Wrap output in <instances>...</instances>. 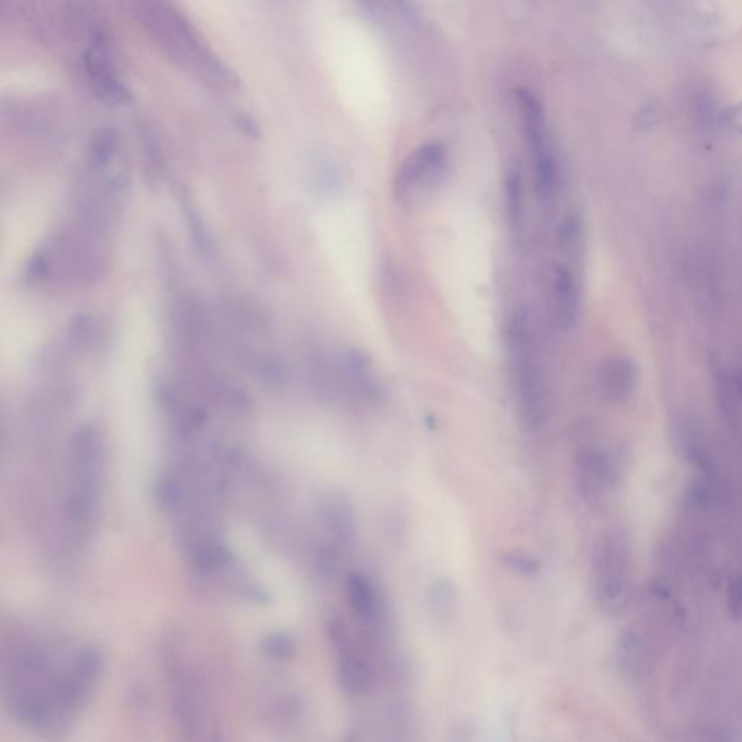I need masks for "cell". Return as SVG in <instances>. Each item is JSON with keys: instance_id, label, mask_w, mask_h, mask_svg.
Wrapping results in <instances>:
<instances>
[{"instance_id": "obj_1", "label": "cell", "mask_w": 742, "mask_h": 742, "mask_svg": "<svg viewBox=\"0 0 742 742\" xmlns=\"http://www.w3.org/2000/svg\"><path fill=\"white\" fill-rule=\"evenodd\" d=\"M102 666V653L93 645L24 637L3 661L6 709L31 731H63L89 702Z\"/></svg>"}, {"instance_id": "obj_2", "label": "cell", "mask_w": 742, "mask_h": 742, "mask_svg": "<svg viewBox=\"0 0 742 742\" xmlns=\"http://www.w3.org/2000/svg\"><path fill=\"white\" fill-rule=\"evenodd\" d=\"M63 515L69 535L77 545L86 544L98 524L105 483L106 443L102 429L83 424L69 445Z\"/></svg>"}, {"instance_id": "obj_3", "label": "cell", "mask_w": 742, "mask_h": 742, "mask_svg": "<svg viewBox=\"0 0 742 742\" xmlns=\"http://www.w3.org/2000/svg\"><path fill=\"white\" fill-rule=\"evenodd\" d=\"M105 238L76 224L58 229L28 258L24 269L27 286H92L108 270Z\"/></svg>"}, {"instance_id": "obj_4", "label": "cell", "mask_w": 742, "mask_h": 742, "mask_svg": "<svg viewBox=\"0 0 742 742\" xmlns=\"http://www.w3.org/2000/svg\"><path fill=\"white\" fill-rule=\"evenodd\" d=\"M134 14L157 47L196 79L216 87H229L235 82L234 74L169 2L134 0Z\"/></svg>"}, {"instance_id": "obj_5", "label": "cell", "mask_w": 742, "mask_h": 742, "mask_svg": "<svg viewBox=\"0 0 742 742\" xmlns=\"http://www.w3.org/2000/svg\"><path fill=\"white\" fill-rule=\"evenodd\" d=\"M161 666L169 689L170 709L187 738H212L219 731L218 718L208 692V683L179 638L164 640Z\"/></svg>"}, {"instance_id": "obj_6", "label": "cell", "mask_w": 742, "mask_h": 742, "mask_svg": "<svg viewBox=\"0 0 742 742\" xmlns=\"http://www.w3.org/2000/svg\"><path fill=\"white\" fill-rule=\"evenodd\" d=\"M506 347L525 421L531 428H541L547 421V396L537 363L534 331L527 309H518L509 319Z\"/></svg>"}, {"instance_id": "obj_7", "label": "cell", "mask_w": 742, "mask_h": 742, "mask_svg": "<svg viewBox=\"0 0 742 742\" xmlns=\"http://www.w3.org/2000/svg\"><path fill=\"white\" fill-rule=\"evenodd\" d=\"M592 585L596 603L606 614H616L624 608L631 587V551L621 529H605L596 538Z\"/></svg>"}, {"instance_id": "obj_8", "label": "cell", "mask_w": 742, "mask_h": 742, "mask_svg": "<svg viewBox=\"0 0 742 742\" xmlns=\"http://www.w3.org/2000/svg\"><path fill=\"white\" fill-rule=\"evenodd\" d=\"M616 461L608 451L595 445H583L574 454V480L580 498L589 508L598 509L606 492L618 479Z\"/></svg>"}, {"instance_id": "obj_9", "label": "cell", "mask_w": 742, "mask_h": 742, "mask_svg": "<svg viewBox=\"0 0 742 742\" xmlns=\"http://www.w3.org/2000/svg\"><path fill=\"white\" fill-rule=\"evenodd\" d=\"M329 645L337 660V677L341 687L350 695H366L376 682L373 666L351 641L350 632L340 619H329L327 624Z\"/></svg>"}, {"instance_id": "obj_10", "label": "cell", "mask_w": 742, "mask_h": 742, "mask_svg": "<svg viewBox=\"0 0 742 742\" xmlns=\"http://www.w3.org/2000/svg\"><path fill=\"white\" fill-rule=\"evenodd\" d=\"M444 163L445 147L440 141H429L416 148L396 173L393 185L396 199L405 202L418 187L435 185L443 174Z\"/></svg>"}, {"instance_id": "obj_11", "label": "cell", "mask_w": 742, "mask_h": 742, "mask_svg": "<svg viewBox=\"0 0 742 742\" xmlns=\"http://www.w3.org/2000/svg\"><path fill=\"white\" fill-rule=\"evenodd\" d=\"M87 82L96 98L103 103L116 105L128 98L127 89L116 73L108 41L102 34H95L85 54Z\"/></svg>"}, {"instance_id": "obj_12", "label": "cell", "mask_w": 742, "mask_h": 742, "mask_svg": "<svg viewBox=\"0 0 742 742\" xmlns=\"http://www.w3.org/2000/svg\"><path fill=\"white\" fill-rule=\"evenodd\" d=\"M341 387L363 403H377L383 389L374 379L369 356L360 350H348L340 360Z\"/></svg>"}, {"instance_id": "obj_13", "label": "cell", "mask_w": 742, "mask_h": 742, "mask_svg": "<svg viewBox=\"0 0 742 742\" xmlns=\"http://www.w3.org/2000/svg\"><path fill=\"white\" fill-rule=\"evenodd\" d=\"M515 98L518 100L522 129H524L525 140L531 150L532 160L540 161L553 157V151L548 144L547 121H545L544 108L540 99L525 87L516 89Z\"/></svg>"}, {"instance_id": "obj_14", "label": "cell", "mask_w": 742, "mask_h": 742, "mask_svg": "<svg viewBox=\"0 0 742 742\" xmlns=\"http://www.w3.org/2000/svg\"><path fill=\"white\" fill-rule=\"evenodd\" d=\"M637 367L627 357L606 358L600 364L598 382L600 390L612 402H625L634 395L637 387Z\"/></svg>"}, {"instance_id": "obj_15", "label": "cell", "mask_w": 742, "mask_h": 742, "mask_svg": "<svg viewBox=\"0 0 742 742\" xmlns=\"http://www.w3.org/2000/svg\"><path fill=\"white\" fill-rule=\"evenodd\" d=\"M554 273H556L553 287L556 324L561 332H570L579 321V292L569 269L558 266Z\"/></svg>"}, {"instance_id": "obj_16", "label": "cell", "mask_w": 742, "mask_h": 742, "mask_svg": "<svg viewBox=\"0 0 742 742\" xmlns=\"http://www.w3.org/2000/svg\"><path fill=\"white\" fill-rule=\"evenodd\" d=\"M309 189L318 198H334L344 190V176L340 166L328 154L312 153L306 166Z\"/></svg>"}, {"instance_id": "obj_17", "label": "cell", "mask_w": 742, "mask_h": 742, "mask_svg": "<svg viewBox=\"0 0 742 742\" xmlns=\"http://www.w3.org/2000/svg\"><path fill=\"white\" fill-rule=\"evenodd\" d=\"M319 518L332 540L348 543L356 531L353 509L341 496L329 495L319 503Z\"/></svg>"}, {"instance_id": "obj_18", "label": "cell", "mask_w": 742, "mask_h": 742, "mask_svg": "<svg viewBox=\"0 0 742 742\" xmlns=\"http://www.w3.org/2000/svg\"><path fill=\"white\" fill-rule=\"evenodd\" d=\"M345 598L348 608L361 621H370L376 615L377 598L369 577L353 571L345 579Z\"/></svg>"}, {"instance_id": "obj_19", "label": "cell", "mask_w": 742, "mask_h": 742, "mask_svg": "<svg viewBox=\"0 0 742 742\" xmlns=\"http://www.w3.org/2000/svg\"><path fill=\"white\" fill-rule=\"evenodd\" d=\"M180 205H182L183 216H185L187 231H189L193 247L202 257H214L216 254L215 238L205 218L200 214L198 206L195 205V200L185 192Z\"/></svg>"}, {"instance_id": "obj_20", "label": "cell", "mask_w": 742, "mask_h": 742, "mask_svg": "<svg viewBox=\"0 0 742 742\" xmlns=\"http://www.w3.org/2000/svg\"><path fill=\"white\" fill-rule=\"evenodd\" d=\"M505 205L508 222L512 229L521 227L522 218H524V192H522V173L521 167L516 161H512L506 167L505 183Z\"/></svg>"}, {"instance_id": "obj_21", "label": "cell", "mask_w": 742, "mask_h": 742, "mask_svg": "<svg viewBox=\"0 0 742 742\" xmlns=\"http://www.w3.org/2000/svg\"><path fill=\"white\" fill-rule=\"evenodd\" d=\"M119 150V135L115 129L103 128L93 135L87 148V164L93 172L105 170Z\"/></svg>"}, {"instance_id": "obj_22", "label": "cell", "mask_w": 742, "mask_h": 742, "mask_svg": "<svg viewBox=\"0 0 742 742\" xmlns=\"http://www.w3.org/2000/svg\"><path fill=\"white\" fill-rule=\"evenodd\" d=\"M260 651L269 660L286 663L296 656L298 644L285 632H270L261 640Z\"/></svg>"}, {"instance_id": "obj_23", "label": "cell", "mask_w": 742, "mask_h": 742, "mask_svg": "<svg viewBox=\"0 0 742 742\" xmlns=\"http://www.w3.org/2000/svg\"><path fill=\"white\" fill-rule=\"evenodd\" d=\"M254 373L266 386L283 387L287 383V367L279 357L272 354L258 356L253 361Z\"/></svg>"}, {"instance_id": "obj_24", "label": "cell", "mask_w": 742, "mask_h": 742, "mask_svg": "<svg viewBox=\"0 0 742 742\" xmlns=\"http://www.w3.org/2000/svg\"><path fill=\"white\" fill-rule=\"evenodd\" d=\"M69 337L73 347L89 350L98 341V331L92 316L79 315L73 318L69 327Z\"/></svg>"}, {"instance_id": "obj_25", "label": "cell", "mask_w": 742, "mask_h": 742, "mask_svg": "<svg viewBox=\"0 0 742 742\" xmlns=\"http://www.w3.org/2000/svg\"><path fill=\"white\" fill-rule=\"evenodd\" d=\"M499 560L506 569L514 571L519 576H535L541 567L537 557L524 551H506L500 554Z\"/></svg>"}, {"instance_id": "obj_26", "label": "cell", "mask_w": 742, "mask_h": 742, "mask_svg": "<svg viewBox=\"0 0 742 742\" xmlns=\"http://www.w3.org/2000/svg\"><path fill=\"white\" fill-rule=\"evenodd\" d=\"M431 603L434 606V611L438 614H450L453 611L454 603H456V589L445 580L434 583L431 589Z\"/></svg>"}, {"instance_id": "obj_27", "label": "cell", "mask_w": 742, "mask_h": 742, "mask_svg": "<svg viewBox=\"0 0 742 742\" xmlns=\"http://www.w3.org/2000/svg\"><path fill=\"white\" fill-rule=\"evenodd\" d=\"M580 240V222L579 219L570 216L561 224L560 241L566 248L574 247Z\"/></svg>"}, {"instance_id": "obj_28", "label": "cell", "mask_w": 742, "mask_h": 742, "mask_svg": "<svg viewBox=\"0 0 742 742\" xmlns=\"http://www.w3.org/2000/svg\"><path fill=\"white\" fill-rule=\"evenodd\" d=\"M729 609L732 615L740 616L742 614V579L734 580L729 587Z\"/></svg>"}, {"instance_id": "obj_29", "label": "cell", "mask_w": 742, "mask_h": 742, "mask_svg": "<svg viewBox=\"0 0 742 742\" xmlns=\"http://www.w3.org/2000/svg\"><path fill=\"white\" fill-rule=\"evenodd\" d=\"M389 2L392 3V5L395 6V8L398 9L399 12H402L403 15H415V8L412 0H389Z\"/></svg>"}, {"instance_id": "obj_30", "label": "cell", "mask_w": 742, "mask_h": 742, "mask_svg": "<svg viewBox=\"0 0 742 742\" xmlns=\"http://www.w3.org/2000/svg\"><path fill=\"white\" fill-rule=\"evenodd\" d=\"M358 3H360L361 8L366 9V11L374 12V9H376V3H374V0H357Z\"/></svg>"}, {"instance_id": "obj_31", "label": "cell", "mask_w": 742, "mask_h": 742, "mask_svg": "<svg viewBox=\"0 0 742 742\" xmlns=\"http://www.w3.org/2000/svg\"><path fill=\"white\" fill-rule=\"evenodd\" d=\"M735 389H737L738 395L742 398V369L735 376Z\"/></svg>"}]
</instances>
